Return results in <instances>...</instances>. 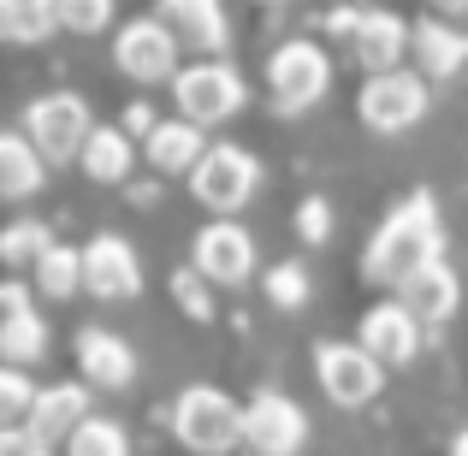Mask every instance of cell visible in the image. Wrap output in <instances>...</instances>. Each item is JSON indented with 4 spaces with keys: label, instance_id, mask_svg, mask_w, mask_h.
<instances>
[{
    "label": "cell",
    "instance_id": "1",
    "mask_svg": "<svg viewBox=\"0 0 468 456\" xmlns=\"http://www.w3.org/2000/svg\"><path fill=\"white\" fill-rule=\"evenodd\" d=\"M445 226H439V207L433 196H410V202H398L386 219H379V231L367 238V255H362V273L379 279V285H410L421 267L445 261Z\"/></svg>",
    "mask_w": 468,
    "mask_h": 456
},
{
    "label": "cell",
    "instance_id": "2",
    "mask_svg": "<svg viewBox=\"0 0 468 456\" xmlns=\"http://www.w3.org/2000/svg\"><path fill=\"white\" fill-rule=\"evenodd\" d=\"M90 131H95L90 101H83V95H71V90H48V95H36V101L24 107V143H30L48 166L78 160L83 143H90Z\"/></svg>",
    "mask_w": 468,
    "mask_h": 456
},
{
    "label": "cell",
    "instance_id": "3",
    "mask_svg": "<svg viewBox=\"0 0 468 456\" xmlns=\"http://www.w3.org/2000/svg\"><path fill=\"white\" fill-rule=\"evenodd\" d=\"M172 433H178V445L196 451V456H226L243 439V409L214 386H190L178 403H172Z\"/></svg>",
    "mask_w": 468,
    "mask_h": 456
},
{
    "label": "cell",
    "instance_id": "4",
    "mask_svg": "<svg viewBox=\"0 0 468 456\" xmlns=\"http://www.w3.org/2000/svg\"><path fill=\"white\" fill-rule=\"evenodd\" d=\"M172 95H178V119H190L196 131L226 125V119L243 113V101H250L238 66H226V59H202V66L178 71V78H172Z\"/></svg>",
    "mask_w": 468,
    "mask_h": 456
},
{
    "label": "cell",
    "instance_id": "5",
    "mask_svg": "<svg viewBox=\"0 0 468 456\" xmlns=\"http://www.w3.org/2000/svg\"><path fill=\"white\" fill-rule=\"evenodd\" d=\"M255 184H261V166H255V154L238 149V143H214V149H202V160H196V172H190L196 202L214 207L219 219L238 214V207L255 196Z\"/></svg>",
    "mask_w": 468,
    "mask_h": 456
},
{
    "label": "cell",
    "instance_id": "6",
    "mask_svg": "<svg viewBox=\"0 0 468 456\" xmlns=\"http://www.w3.org/2000/svg\"><path fill=\"white\" fill-rule=\"evenodd\" d=\"M267 90H273L279 113H309L320 95L332 90V59L320 54V42H285L267 59Z\"/></svg>",
    "mask_w": 468,
    "mask_h": 456
},
{
    "label": "cell",
    "instance_id": "7",
    "mask_svg": "<svg viewBox=\"0 0 468 456\" xmlns=\"http://www.w3.org/2000/svg\"><path fill=\"white\" fill-rule=\"evenodd\" d=\"M356 107H362V125L367 131H386V137H398V131L421 125L427 113V83L415 78V71H374V78L362 83V95H356Z\"/></svg>",
    "mask_w": 468,
    "mask_h": 456
},
{
    "label": "cell",
    "instance_id": "8",
    "mask_svg": "<svg viewBox=\"0 0 468 456\" xmlns=\"http://www.w3.org/2000/svg\"><path fill=\"white\" fill-rule=\"evenodd\" d=\"M303 439H309V415L285 391H255L243 403V445L255 456H297Z\"/></svg>",
    "mask_w": 468,
    "mask_h": 456
},
{
    "label": "cell",
    "instance_id": "9",
    "mask_svg": "<svg viewBox=\"0 0 468 456\" xmlns=\"http://www.w3.org/2000/svg\"><path fill=\"white\" fill-rule=\"evenodd\" d=\"M314 374H320V391H326L338 409H362V403L379 398V374H386V367H379L362 344H320Z\"/></svg>",
    "mask_w": 468,
    "mask_h": 456
},
{
    "label": "cell",
    "instance_id": "10",
    "mask_svg": "<svg viewBox=\"0 0 468 456\" xmlns=\"http://www.w3.org/2000/svg\"><path fill=\"white\" fill-rule=\"evenodd\" d=\"M190 261L207 285H243L255 273V238L238 226V219H214V226L196 231L190 243Z\"/></svg>",
    "mask_w": 468,
    "mask_h": 456
},
{
    "label": "cell",
    "instance_id": "11",
    "mask_svg": "<svg viewBox=\"0 0 468 456\" xmlns=\"http://www.w3.org/2000/svg\"><path fill=\"white\" fill-rule=\"evenodd\" d=\"M113 59L137 83H172L178 78V42H172V30L160 18H131L113 42Z\"/></svg>",
    "mask_w": 468,
    "mask_h": 456
},
{
    "label": "cell",
    "instance_id": "12",
    "mask_svg": "<svg viewBox=\"0 0 468 456\" xmlns=\"http://www.w3.org/2000/svg\"><path fill=\"white\" fill-rule=\"evenodd\" d=\"M332 30L350 36V54L367 66V78H374V71H398L403 48H410V24H403L398 12H338Z\"/></svg>",
    "mask_w": 468,
    "mask_h": 456
},
{
    "label": "cell",
    "instance_id": "13",
    "mask_svg": "<svg viewBox=\"0 0 468 456\" xmlns=\"http://www.w3.org/2000/svg\"><path fill=\"white\" fill-rule=\"evenodd\" d=\"M83 291H95L101 302H125L143 291V261L125 238L101 231L95 243H83Z\"/></svg>",
    "mask_w": 468,
    "mask_h": 456
},
{
    "label": "cell",
    "instance_id": "14",
    "mask_svg": "<svg viewBox=\"0 0 468 456\" xmlns=\"http://www.w3.org/2000/svg\"><path fill=\"white\" fill-rule=\"evenodd\" d=\"M356 344H362L379 367H403V362H415V350H421V320H415L403 302H379V308L362 314Z\"/></svg>",
    "mask_w": 468,
    "mask_h": 456
},
{
    "label": "cell",
    "instance_id": "15",
    "mask_svg": "<svg viewBox=\"0 0 468 456\" xmlns=\"http://www.w3.org/2000/svg\"><path fill=\"white\" fill-rule=\"evenodd\" d=\"M78 367H83L90 386L125 391L131 379H137V350H131L119 332H107V326H83L78 332Z\"/></svg>",
    "mask_w": 468,
    "mask_h": 456
},
{
    "label": "cell",
    "instance_id": "16",
    "mask_svg": "<svg viewBox=\"0 0 468 456\" xmlns=\"http://www.w3.org/2000/svg\"><path fill=\"white\" fill-rule=\"evenodd\" d=\"M160 24L172 30V42L178 48H196V54H219L231 36L226 24V6L219 0H160Z\"/></svg>",
    "mask_w": 468,
    "mask_h": 456
},
{
    "label": "cell",
    "instance_id": "17",
    "mask_svg": "<svg viewBox=\"0 0 468 456\" xmlns=\"http://www.w3.org/2000/svg\"><path fill=\"white\" fill-rule=\"evenodd\" d=\"M83 421H90V391L71 386V379H59V386H36V403H30V415H24V427H30L42 445L71 439Z\"/></svg>",
    "mask_w": 468,
    "mask_h": 456
},
{
    "label": "cell",
    "instance_id": "18",
    "mask_svg": "<svg viewBox=\"0 0 468 456\" xmlns=\"http://www.w3.org/2000/svg\"><path fill=\"white\" fill-rule=\"evenodd\" d=\"M410 48H415V59H421V71L433 83L457 78V71L468 66V36L457 30V24H445V18L415 24V30H410Z\"/></svg>",
    "mask_w": 468,
    "mask_h": 456
},
{
    "label": "cell",
    "instance_id": "19",
    "mask_svg": "<svg viewBox=\"0 0 468 456\" xmlns=\"http://www.w3.org/2000/svg\"><path fill=\"white\" fill-rule=\"evenodd\" d=\"M398 297H403V308H410L415 320L439 326V320L457 314V273H451L445 261H433V267H421L410 285H398Z\"/></svg>",
    "mask_w": 468,
    "mask_h": 456
},
{
    "label": "cell",
    "instance_id": "20",
    "mask_svg": "<svg viewBox=\"0 0 468 456\" xmlns=\"http://www.w3.org/2000/svg\"><path fill=\"white\" fill-rule=\"evenodd\" d=\"M48 160L24 143V131H0V202H18V196L42 190Z\"/></svg>",
    "mask_w": 468,
    "mask_h": 456
},
{
    "label": "cell",
    "instance_id": "21",
    "mask_svg": "<svg viewBox=\"0 0 468 456\" xmlns=\"http://www.w3.org/2000/svg\"><path fill=\"white\" fill-rule=\"evenodd\" d=\"M202 131L190 125V119H166V125H154L149 137H143V154L154 160L160 172H196V160H202Z\"/></svg>",
    "mask_w": 468,
    "mask_h": 456
},
{
    "label": "cell",
    "instance_id": "22",
    "mask_svg": "<svg viewBox=\"0 0 468 456\" xmlns=\"http://www.w3.org/2000/svg\"><path fill=\"white\" fill-rule=\"evenodd\" d=\"M78 160H83V172H90L95 184H125V178H131V160H137V154H131V137H125L119 125H95Z\"/></svg>",
    "mask_w": 468,
    "mask_h": 456
},
{
    "label": "cell",
    "instance_id": "23",
    "mask_svg": "<svg viewBox=\"0 0 468 456\" xmlns=\"http://www.w3.org/2000/svg\"><path fill=\"white\" fill-rule=\"evenodd\" d=\"M59 30V12L54 0H0V42H18V48H36Z\"/></svg>",
    "mask_w": 468,
    "mask_h": 456
},
{
    "label": "cell",
    "instance_id": "24",
    "mask_svg": "<svg viewBox=\"0 0 468 456\" xmlns=\"http://www.w3.org/2000/svg\"><path fill=\"white\" fill-rule=\"evenodd\" d=\"M36 291H42V297H78L83 291V249L48 243V249L36 255Z\"/></svg>",
    "mask_w": 468,
    "mask_h": 456
},
{
    "label": "cell",
    "instance_id": "25",
    "mask_svg": "<svg viewBox=\"0 0 468 456\" xmlns=\"http://www.w3.org/2000/svg\"><path fill=\"white\" fill-rule=\"evenodd\" d=\"M48 355V326L30 314H0V362L6 367H24V362H42Z\"/></svg>",
    "mask_w": 468,
    "mask_h": 456
},
{
    "label": "cell",
    "instance_id": "26",
    "mask_svg": "<svg viewBox=\"0 0 468 456\" xmlns=\"http://www.w3.org/2000/svg\"><path fill=\"white\" fill-rule=\"evenodd\" d=\"M66 451L71 456H131V439H125L119 421H95V415H90V421L66 439Z\"/></svg>",
    "mask_w": 468,
    "mask_h": 456
},
{
    "label": "cell",
    "instance_id": "27",
    "mask_svg": "<svg viewBox=\"0 0 468 456\" xmlns=\"http://www.w3.org/2000/svg\"><path fill=\"white\" fill-rule=\"evenodd\" d=\"M48 243H54V238H48L42 219H12V226L0 231V261H6V267H24V261H30L36 267V255H42Z\"/></svg>",
    "mask_w": 468,
    "mask_h": 456
},
{
    "label": "cell",
    "instance_id": "28",
    "mask_svg": "<svg viewBox=\"0 0 468 456\" xmlns=\"http://www.w3.org/2000/svg\"><path fill=\"white\" fill-rule=\"evenodd\" d=\"M30 403H36V386L24 379V367H6V362H0V427H24Z\"/></svg>",
    "mask_w": 468,
    "mask_h": 456
},
{
    "label": "cell",
    "instance_id": "29",
    "mask_svg": "<svg viewBox=\"0 0 468 456\" xmlns=\"http://www.w3.org/2000/svg\"><path fill=\"white\" fill-rule=\"evenodd\" d=\"M59 12V30H78V36H95L113 24V0H54Z\"/></svg>",
    "mask_w": 468,
    "mask_h": 456
},
{
    "label": "cell",
    "instance_id": "30",
    "mask_svg": "<svg viewBox=\"0 0 468 456\" xmlns=\"http://www.w3.org/2000/svg\"><path fill=\"white\" fill-rule=\"evenodd\" d=\"M267 297H273V308H303L309 302V273H303L297 261L273 267V273H267Z\"/></svg>",
    "mask_w": 468,
    "mask_h": 456
},
{
    "label": "cell",
    "instance_id": "31",
    "mask_svg": "<svg viewBox=\"0 0 468 456\" xmlns=\"http://www.w3.org/2000/svg\"><path fill=\"white\" fill-rule=\"evenodd\" d=\"M172 297H178V308L190 320H214V297H207V279L202 273H178V279H172Z\"/></svg>",
    "mask_w": 468,
    "mask_h": 456
},
{
    "label": "cell",
    "instance_id": "32",
    "mask_svg": "<svg viewBox=\"0 0 468 456\" xmlns=\"http://www.w3.org/2000/svg\"><path fill=\"white\" fill-rule=\"evenodd\" d=\"M297 231H303V238H309V243H320V238H326V231H332V207L320 202V196H309V202L297 207Z\"/></svg>",
    "mask_w": 468,
    "mask_h": 456
},
{
    "label": "cell",
    "instance_id": "33",
    "mask_svg": "<svg viewBox=\"0 0 468 456\" xmlns=\"http://www.w3.org/2000/svg\"><path fill=\"white\" fill-rule=\"evenodd\" d=\"M0 456H48V445L30 427H0Z\"/></svg>",
    "mask_w": 468,
    "mask_h": 456
},
{
    "label": "cell",
    "instance_id": "34",
    "mask_svg": "<svg viewBox=\"0 0 468 456\" xmlns=\"http://www.w3.org/2000/svg\"><path fill=\"white\" fill-rule=\"evenodd\" d=\"M0 314H30V291H24L18 279H6V285H0Z\"/></svg>",
    "mask_w": 468,
    "mask_h": 456
},
{
    "label": "cell",
    "instance_id": "35",
    "mask_svg": "<svg viewBox=\"0 0 468 456\" xmlns=\"http://www.w3.org/2000/svg\"><path fill=\"white\" fill-rule=\"evenodd\" d=\"M154 125H160V119H154V113H149V107H143V101H137V107H125V125H119V131H125V137H131V131H143V137H149V131H154Z\"/></svg>",
    "mask_w": 468,
    "mask_h": 456
},
{
    "label": "cell",
    "instance_id": "36",
    "mask_svg": "<svg viewBox=\"0 0 468 456\" xmlns=\"http://www.w3.org/2000/svg\"><path fill=\"white\" fill-rule=\"evenodd\" d=\"M451 456H468V427H463L457 439H451Z\"/></svg>",
    "mask_w": 468,
    "mask_h": 456
},
{
    "label": "cell",
    "instance_id": "37",
    "mask_svg": "<svg viewBox=\"0 0 468 456\" xmlns=\"http://www.w3.org/2000/svg\"><path fill=\"white\" fill-rule=\"evenodd\" d=\"M439 12H468V0H433Z\"/></svg>",
    "mask_w": 468,
    "mask_h": 456
}]
</instances>
